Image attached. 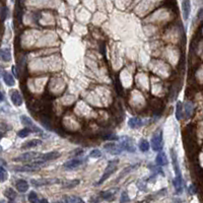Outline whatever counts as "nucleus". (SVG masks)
<instances>
[{
    "instance_id": "nucleus-1",
    "label": "nucleus",
    "mask_w": 203,
    "mask_h": 203,
    "mask_svg": "<svg viewBox=\"0 0 203 203\" xmlns=\"http://www.w3.org/2000/svg\"><path fill=\"white\" fill-rule=\"evenodd\" d=\"M118 163H119V160H111V162H109L107 168H106V170H105V173L103 174V176L101 177L100 181H99L96 184H98V185L103 184V183L105 182L108 178H110V176L113 175L114 173L116 172V170H117Z\"/></svg>"
},
{
    "instance_id": "nucleus-2",
    "label": "nucleus",
    "mask_w": 203,
    "mask_h": 203,
    "mask_svg": "<svg viewBox=\"0 0 203 203\" xmlns=\"http://www.w3.org/2000/svg\"><path fill=\"white\" fill-rule=\"evenodd\" d=\"M152 148L153 152H160L163 148V131L158 129L155 131V133L153 134L152 138Z\"/></svg>"
},
{
    "instance_id": "nucleus-3",
    "label": "nucleus",
    "mask_w": 203,
    "mask_h": 203,
    "mask_svg": "<svg viewBox=\"0 0 203 203\" xmlns=\"http://www.w3.org/2000/svg\"><path fill=\"white\" fill-rule=\"evenodd\" d=\"M41 153L37 152H26L24 154H21L19 157H14L13 162H21V163H29L33 160H37Z\"/></svg>"
},
{
    "instance_id": "nucleus-4",
    "label": "nucleus",
    "mask_w": 203,
    "mask_h": 203,
    "mask_svg": "<svg viewBox=\"0 0 203 203\" xmlns=\"http://www.w3.org/2000/svg\"><path fill=\"white\" fill-rule=\"evenodd\" d=\"M119 141H120V145L122 146L123 149L126 150V152H136V148L130 137H128V136H122L121 138H119Z\"/></svg>"
},
{
    "instance_id": "nucleus-5",
    "label": "nucleus",
    "mask_w": 203,
    "mask_h": 203,
    "mask_svg": "<svg viewBox=\"0 0 203 203\" xmlns=\"http://www.w3.org/2000/svg\"><path fill=\"white\" fill-rule=\"evenodd\" d=\"M12 169H13V171L18 173H29V172H35V171L39 170L40 167L32 164V163H29V164H26L23 165H15Z\"/></svg>"
},
{
    "instance_id": "nucleus-6",
    "label": "nucleus",
    "mask_w": 203,
    "mask_h": 203,
    "mask_svg": "<svg viewBox=\"0 0 203 203\" xmlns=\"http://www.w3.org/2000/svg\"><path fill=\"white\" fill-rule=\"evenodd\" d=\"M104 148H105V150L109 153H111V154H114V155H117V154H120L121 152H122L123 148L121 146L120 144H117V143L115 142H109V143H106L105 145H104Z\"/></svg>"
},
{
    "instance_id": "nucleus-7",
    "label": "nucleus",
    "mask_w": 203,
    "mask_h": 203,
    "mask_svg": "<svg viewBox=\"0 0 203 203\" xmlns=\"http://www.w3.org/2000/svg\"><path fill=\"white\" fill-rule=\"evenodd\" d=\"M21 123L26 126V127L29 128V129L33 131V132H35V133H41L42 132V130L40 129L38 126H36L34 124V122L32 121V119L29 118L28 116L21 115Z\"/></svg>"
},
{
    "instance_id": "nucleus-8",
    "label": "nucleus",
    "mask_w": 203,
    "mask_h": 203,
    "mask_svg": "<svg viewBox=\"0 0 203 203\" xmlns=\"http://www.w3.org/2000/svg\"><path fill=\"white\" fill-rule=\"evenodd\" d=\"M55 183H60L58 179H33L31 180V184L34 187H41V186H46V185H51L55 184Z\"/></svg>"
},
{
    "instance_id": "nucleus-9",
    "label": "nucleus",
    "mask_w": 203,
    "mask_h": 203,
    "mask_svg": "<svg viewBox=\"0 0 203 203\" xmlns=\"http://www.w3.org/2000/svg\"><path fill=\"white\" fill-rule=\"evenodd\" d=\"M82 163H83V160H81V158H73V160L66 162L63 165V168L66 170H75L76 168H78L79 165H82Z\"/></svg>"
},
{
    "instance_id": "nucleus-10",
    "label": "nucleus",
    "mask_w": 203,
    "mask_h": 203,
    "mask_svg": "<svg viewBox=\"0 0 203 203\" xmlns=\"http://www.w3.org/2000/svg\"><path fill=\"white\" fill-rule=\"evenodd\" d=\"M60 157V153L57 152H50L47 153H41L40 157L37 158V160H42L44 162H48V160H53L55 158H58Z\"/></svg>"
},
{
    "instance_id": "nucleus-11",
    "label": "nucleus",
    "mask_w": 203,
    "mask_h": 203,
    "mask_svg": "<svg viewBox=\"0 0 203 203\" xmlns=\"http://www.w3.org/2000/svg\"><path fill=\"white\" fill-rule=\"evenodd\" d=\"M10 99H11V102L13 103V105L17 106V107L21 106V104H23V96H21L19 91L16 90H12L10 93Z\"/></svg>"
},
{
    "instance_id": "nucleus-12",
    "label": "nucleus",
    "mask_w": 203,
    "mask_h": 203,
    "mask_svg": "<svg viewBox=\"0 0 203 203\" xmlns=\"http://www.w3.org/2000/svg\"><path fill=\"white\" fill-rule=\"evenodd\" d=\"M173 184H174L175 190L177 194H181L183 192V189H184V182H183V178L182 176L181 177H176L174 178V181H173Z\"/></svg>"
},
{
    "instance_id": "nucleus-13",
    "label": "nucleus",
    "mask_w": 203,
    "mask_h": 203,
    "mask_svg": "<svg viewBox=\"0 0 203 203\" xmlns=\"http://www.w3.org/2000/svg\"><path fill=\"white\" fill-rule=\"evenodd\" d=\"M171 157H172V163H173V167H174V170H175V174H176L177 177H181L182 174H181L179 163H178L177 154H176L175 150H173V149L171 150Z\"/></svg>"
},
{
    "instance_id": "nucleus-14",
    "label": "nucleus",
    "mask_w": 203,
    "mask_h": 203,
    "mask_svg": "<svg viewBox=\"0 0 203 203\" xmlns=\"http://www.w3.org/2000/svg\"><path fill=\"white\" fill-rule=\"evenodd\" d=\"M168 157L165 155V153L164 152H158V154L157 155V158H155V164H157L158 167H163V165H168Z\"/></svg>"
},
{
    "instance_id": "nucleus-15",
    "label": "nucleus",
    "mask_w": 203,
    "mask_h": 203,
    "mask_svg": "<svg viewBox=\"0 0 203 203\" xmlns=\"http://www.w3.org/2000/svg\"><path fill=\"white\" fill-rule=\"evenodd\" d=\"M15 187L18 192L24 193L28 191V189H29V183L24 179H19L15 182Z\"/></svg>"
},
{
    "instance_id": "nucleus-16",
    "label": "nucleus",
    "mask_w": 203,
    "mask_h": 203,
    "mask_svg": "<svg viewBox=\"0 0 203 203\" xmlns=\"http://www.w3.org/2000/svg\"><path fill=\"white\" fill-rule=\"evenodd\" d=\"M182 10H183V15H184V18L185 19L189 18L190 10H191V3H190V0H183V2H182Z\"/></svg>"
},
{
    "instance_id": "nucleus-17",
    "label": "nucleus",
    "mask_w": 203,
    "mask_h": 203,
    "mask_svg": "<svg viewBox=\"0 0 203 203\" xmlns=\"http://www.w3.org/2000/svg\"><path fill=\"white\" fill-rule=\"evenodd\" d=\"M128 125H129V127L132 128V129H137V128H140L141 126L143 125V121L141 120L140 118L133 117V118L129 119V121H128Z\"/></svg>"
},
{
    "instance_id": "nucleus-18",
    "label": "nucleus",
    "mask_w": 203,
    "mask_h": 203,
    "mask_svg": "<svg viewBox=\"0 0 203 203\" xmlns=\"http://www.w3.org/2000/svg\"><path fill=\"white\" fill-rule=\"evenodd\" d=\"M2 78H3L4 82L7 86H13L14 85V78L12 77V75L7 71L2 70Z\"/></svg>"
},
{
    "instance_id": "nucleus-19",
    "label": "nucleus",
    "mask_w": 203,
    "mask_h": 203,
    "mask_svg": "<svg viewBox=\"0 0 203 203\" xmlns=\"http://www.w3.org/2000/svg\"><path fill=\"white\" fill-rule=\"evenodd\" d=\"M193 111H194V105L191 103V102H187L185 103L184 106V112H185V117L186 119H189L192 116Z\"/></svg>"
},
{
    "instance_id": "nucleus-20",
    "label": "nucleus",
    "mask_w": 203,
    "mask_h": 203,
    "mask_svg": "<svg viewBox=\"0 0 203 203\" xmlns=\"http://www.w3.org/2000/svg\"><path fill=\"white\" fill-rule=\"evenodd\" d=\"M40 144H42V140H40V139H32V140H29V141H26V142H24L23 144V146H21V148L28 149V148L36 147V146H38V145H40Z\"/></svg>"
},
{
    "instance_id": "nucleus-21",
    "label": "nucleus",
    "mask_w": 203,
    "mask_h": 203,
    "mask_svg": "<svg viewBox=\"0 0 203 203\" xmlns=\"http://www.w3.org/2000/svg\"><path fill=\"white\" fill-rule=\"evenodd\" d=\"M4 195H5V197L7 199H9V201H14L17 196L16 192L14 191L12 188H6V189L4 190Z\"/></svg>"
},
{
    "instance_id": "nucleus-22",
    "label": "nucleus",
    "mask_w": 203,
    "mask_h": 203,
    "mask_svg": "<svg viewBox=\"0 0 203 203\" xmlns=\"http://www.w3.org/2000/svg\"><path fill=\"white\" fill-rule=\"evenodd\" d=\"M1 58L5 62H9L11 60V53L8 48H3L1 50Z\"/></svg>"
},
{
    "instance_id": "nucleus-23",
    "label": "nucleus",
    "mask_w": 203,
    "mask_h": 203,
    "mask_svg": "<svg viewBox=\"0 0 203 203\" xmlns=\"http://www.w3.org/2000/svg\"><path fill=\"white\" fill-rule=\"evenodd\" d=\"M63 202L67 203H77V202H83V200L78 196H64L63 197Z\"/></svg>"
},
{
    "instance_id": "nucleus-24",
    "label": "nucleus",
    "mask_w": 203,
    "mask_h": 203,
    "mask_svg": "<svg viewBox=\"0 0 203 203\" xmlns=\"http://www.w3.org/2000/svg\"><path fill=\"white\" fill-rule=\"evenodd\" d=\"M116 193V190H108V191H104L101 193V197L103 198V199H106V200H110L112 199V198L114 197V195H115Z\"/></svg>"
},
{
    "instance_id": "nucleus-25",
    "label": "nucleus",
    "mask_w": 203,
    "mask_h": 203,
    "mask_svg": "<svg viewBox=\"0 0 203 203\" xmlns=\"http://www.w3.org/2000/svg\"><path fill=\"white\" fill-rule=\"evenodd\" d=\"M138 146H139V149L142 152H147L148 150H149L150 145H149V142H148L146 139H142V140H140Z\"/></svg>"
},
{
    "instance_id": "nucleus-26",
    "label": "nucleus",
    "mask_w": 203,
    "mask_h": 203,
    "mask_svg": "<svg viewBox=\"0 0 203 203\" xmlns=\"http://www.w3.org/2000/svg\"><path fill=\"white\" fill-rule=\"evenodd\" d=\"M183 107H182V103L178 102L177 103V107H176V118L177 120H181L183 117Z\"/></svg>"
},
{
    "instance_id": "nucleus-27",
    "label": "nucleus",
    "mask_w": 203,
    "mask_h": 203,
    "mask_svg": "<svg viewBox=\"0 0 203 203\" xmlns=\"http://www.w3.org/2000/svg\"><path fill=\"white\" fill-rule=\"evenodd\" d=\"M79 184V180H72L69 181V182H66L63 184V188H66V189H70V188H74L76 187Z\"/></svg>"
},
{
    "instance_id": "nucleus-28",
    "label": "nucleus",
    "mask_w": 203,
    "mask_h": 203,
    "mask_svg": "<svg viewBox=\"0 0 203 203\" xmlns=\"http://www.w3.org/2000/svg\"><path fill=\"white\" fill-rule=\"evenodd\" d=\"M28 199H29V201L32 202V203H38V202H40V199H39V197H38V194H37L36 192H34V191L29 192V196H28Z\"/></svg>"
},
{
    "instance_id": "nucleus-29",
    "label": "nucleus",
    "mask_w": 203,
    "mask_h": 203,
    "mask_svg": "<svg viewBox=\"0 0 203 203\" xmlns=\"http://www.w3.org/2000/svg\"><path fill=\"white\" fill-rule=\"evenodd\" d=\"M33 132L28 127H26L24 129H21V131H18V133H17V135L19 136V137H21V138H24V137H28V136L31 134V133Z\"/></svg>"
},
{
    "instance_id": "nucleus-30",
    "label": "nucleus",
    "mask_w": 203,
    "mask_h": 203,
    "mask_svg": "<svg viewBox=\"0 0 203 203\" xmlns=\"http://www.w3.org/2000/svg\"><path fill=\"white\" fill-rule=\"evenodd\" d=\"M7 178H8V174H7V171L4 169L3 165H1V168H0V179H1V182H5L7 180Z\"/></svg>"
},
{
    "instance_id": "nucleus-31",
    "label": "nucleus",
    "mask_w": 203,
    "mask_h": 203,
    "mask_svg": "<svg viewBox=\"0 0 203 203\" xmlns=\"http://www.w3.org/2000/svg\"><path fill=\"white\" fill-rule=\"evenodd\" d=\"M90 157H93V158H100L102 157V152L100 149H93L91 152H90Z\"/></svg>"
},
{
    "instance_id": "nucleus-32",
    "label": "nucleus",
    "mask_w": 203,
    "mask_h": 203,
    "mask_svg": "<svg viewBox=\"0 0 203 203\" xmlns=\"http://www.w3.org/2000/svg\"><path fill=\"white\" fill-rule=\"evenodd\" d=\"M7 15H8V9H7L5 6H2V9H1V19H2V21H5Z\"/></svg>"
},
{
    "instance_id": "nucleus-33",
    "label": "nucleus",
    "mask_w": 203,
    "mask_h": 203,
    "mask_svg": "<svg viewBox=\"0 0 203 203\" xmlns=\"http://www.w3.org/2000/svg\"><path fill=\"white\" fill-rule=\"evenodd\" d=\"M121 202H129L130 199H129V196H128V193L124 191L121 194V199H120Z\"/></svg>"
},
{
    "instance_id": "nucleus-34",
    "label": "nucleus",
    "mask_w": 203,
    "mask_h": 203,
    "mask_svg": "<svg viewBox=\"0 0 203 203\" xmlns=\"http://www.w3.org/2000/svg\"><path fill=\"white\" fill-rule=\"evenodd\" d=\"M104 138L107 140H117L118 137L116 136L115 134H113V133H108V134H105L104 135Z\"/></svg>"
},
{
    "instance_id": "nucleus-35",
    "label": "nucleus",
    "mask_w": 203,
    "mask_h": 203,
    "mask_svg": "<svg viewBox=\"0 0 203 203\" xmlns=\"http://www.w3.org/2000/svg\"><path fill=\"white\" fill-rule=\"evenodd\" d=\"M71 153H72V154H74V157H78V155H80L81 153H83V150L80 149V148H78V149L74 150V152H71Z\"/></svg>"
},
{
    "instance_id": "nucleus-36",
    "label": "nucleus",
    "mask_w": 203,
    "mask_h": 203,
    "mask_svg": "<svg viewBox=\"0 0 203 203\" xmlns=\"http://www.w3.org/2000/svg\"><path fill=\"white\" fill-rule=\"evenodd\" d=\"M189 191H190V193H191V194H194V193H196V187H195V185H191V186H190V188H189Z\"/></svg>"
},
{
    "instance_id": "nucleus-37",
    "label": "nucleus",
    "mask_w": 203,
    "mask_h": 203,
    "mask_svg": "<svg viewBox=\"0 0 203 203\" xmlns=\"http://www.w3.org/2000/svg\"><path fill=\"white\" fill-rule=\"evenodd\" d=\"M116 85H117V90H118V93H122V85L120 86V81L117 80V82H116Z\"/></svg>"
},
{
    "instance_id": "nucleus-38",
    "label": "nucleus",
    "mask_w": 203,
    "mask_h": 203,
    "mask_svg": "<svg viewBox=\"0 0 203 203\" xmlns=\"http://www.w3.org/2000/svg\"><path fill=\"white\" fill-rule=\"evenodd\" d=\"M12 72L15 75V77L17 78L18 77V72H17V69H16V66H12Z\"/></svg>"
},
{
    "instance_id": "nucleus-39",
    "label": "nucleus",
    "mask_w": 203,
    "mask_h": 203,
    "mask_svg": "<svg viewBox=\"0 0 203 203\" xmlns=\"http://www.w3.org/2000/svg\"><path fill=\"white\" fill-rule=\"evenodd\" d=\"M198 18H199V19L203 18V8L200 9L199 12H198Z\"/></svg>"
},
{
    "instance_id": "nucleus-40",
    "label": "nucleus",
    "mask_w": 203,
    "mask_h": 203,
    "mask_svg": "<svg viewBox=\"0 0 203 203\" xmlns=\"http://www.w3.org/2000/svg\"><path fill=\"white\" fill-rule=\"evenodd\" d=\"M0 100H1V102H3V100H4V95L2 91H1V99H0Z\"/></svg>"
},
{
    "instance_id": "nucleus-41",
    "label": "nucleus",
    "mask_w": 203,
    "mask_h": 203,
    "mask_svg": "<svg viewBox=\"0 0 203 203\" xmlns=\"http://www.w3.org/2000/svg\"><path fill=\"white\" fill-rule=\"evenodd\" d=\"M40 202H48L47 199H40Z\"/></svg>"
}]
</instances>
